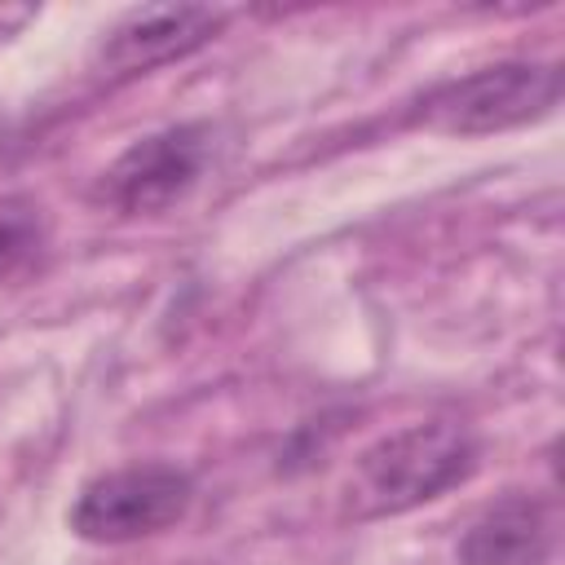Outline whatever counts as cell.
Returning a JSON list of instances; mask_svg holds the SVG:
<instances>
[{
  "label": "cell",
  "mask_w": 565,
  "mask_h": 565,
  "mask_svg": "<svg viewBox=\"0 0 565 565\" xmlns=\"http://www.w3.org/2000/svg\"><path fill=\"white\" fill-rule=\"evenodd\" d=\"M35 18H40L35 4H0V49H4L13 35H22Z\"/></svg>",
  "instance_id": "obj_8"
},
{
  "label": "cell",
  "mask_w": 565,
  "mask_h": 565,
  "mask_svg": "<svg viewBox=\"0 0 565 565\" xmlns=\"http://www.w3.org/2000/svg\"><path fill=\"white\" fill-rule=\"evenodd\" d=\"M225 26V9L212 4H141L128 9L97 44V66L106 75H146L203 49Z\"/></svg>",
  "instance_id": "obj_5"
},
{
  "label": "cell",
  "mask_w": 565,
  "mask_h": 565,
  "mask_svg": "<svg viewBox=\"0 0 565 565\" xmlns=\"http://www.w3.org/2000/svg\"><path fill=\"white\" fill-rule=\"evenodd\" d=\"M44 247V212L22 194H0V282L22 274Z\"/></svg>",
  "instance_id": "obj_7"
},
{
  "label": "cell",
  "mask_w": 565,
  "mask_h": 565,
  "mask_svg": "<svg viewBox=\"0 0 565 565\" xmlns=\"http://www.w3.org/2000/svg\"><path fill=\"white\" fill-rule=\"evenodd\" d=\"M561 102V66L494 62L428 88L411 106V124L441 137H486L543 119Z\"/></svg>",
  "instance_id": "obj_2"
},
{
  "label": "cell",
  "mask_w": 565,
  "mask_h": 565,
  "mask_svg": "<svg viewBox=\"0 0 565 565\" xmlns=\"http://www.w3.org/2000/svg\"><path fill=\"white\" fill-rule=\"evenodd\" d=\"M212 154L207 124H172L141 141H132L97 181V199L124 216L168 212L177 199L194 190L203 163Z\"/></svg>",
  "instance_id": "obj_4"
},
{
  "label": "cell",
  "mask_w": 565,
  "mask_h": 565,
  "mask_svg": "<svg viewBox=\"0 0 565 565\" xmlns=\"http://www.w3.org/2000/svg\"><path fill=\"white\" fill-rule=\"evenodd\" d=\"M552 552V516L530 494H503L459 539V565H543Z\"/></svg>",
  "instance_id": "obj_6"
},
{
  "label": "cell",
  "mask_w": 565,
  "mask_h": 565,
  "mask_svg": "<svg viewBox=\"0 0 565 565\" xmlns=\"http://www.w3.org/2000/svg\"><path fill=\"white\" fill-rule=\"evenodd\" d=\"M477 437L463 424L428 419L371 441L344 486V508L358 521L402 516L419 503L441 499L477 472Z\"/></svg>",
  "instance_id": "obj_1"
},
{
  "label": "cell",
  "mask_w": 565,
  "mask_h": 565,
  "mask_svg": "<svg viewBox=\"0 0 565 565\" xmlns=\"http://www.w3.org/2000/svg\"><path fill=\"white\" fill-rule=\"evenodd\" d=\"M194 503L190 472L172 463H128L93 477L75 508L71 530L88 543H137L150 534L172 530Z\"/></svg>",
  "instance_id": "obj_3"
}]
</instances>
